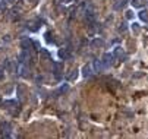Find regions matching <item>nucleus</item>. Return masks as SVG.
Masks as SVG:
<instances>
[{
    "mask_svg": "<svg viewBox=\"0 0 148 139\" xmlns=\"http://www.w3.org/2000/svg\"><path fill=\"white\" fill-rule=\"evenodd\" d=\"M3 108H6L12 116H16L19 113V103L15 101V100H8L3 103Z\"/></svg>",
    "mask_w": 148,
    "mask_h": 139,
    "instance_id": "nucleus-1",
    "label": "nucleus"
},
{
    "mask_svg": "<svg viewBox=\"0 0 148 139\" xmlns=\"http://www.w3.org/2000/svg\"><path fill=\"white\" fill-rule=\"evenodd\" d=\"M16 73L22 78H27L29 75V66L25 62H18L16 63Z\"/></svg>",
    "mask_w": 148,
    "mask_h": 139,
    "instance_id": "nucleus-2",
    "label": "nucleus"
},
{
    "mask_svg": "<svg viewBox=\"0 0 148 139\" xmlns=\"http://www.w3.org/2000/svg\"><path fill=\"white\" fill-rule=\"evenodd\" d=\"M2 132H3V136L5 138H9V136H12V125L10 123H3L2 125Z\"/></svg>",
    "mask_w": 148,
    "mask_h": 139,
    "instance_id": "nucleus-3",
    "label": "nucleus"
},
{
    "mask_svg": "<svg viewBox=\"0 0 148 139\" xmlns=\"http://www.w3.org/2000/svg\"><path fill=\"white\" fill-rule=\"evenodd\" d=\"M69 56H71V48H63V50L59 51V57L63 59V60H66Z\"/></svg>",
    "mask_w": 148,
    "mask_h": 139,
    "instance_id": "nucleus-4",
    "label": "nucleus"
},
{
    "mask_svg": "<svg viewBox=\"0 0 148 139\" xmlns=\"http://www.w3.org/2000/svg\"><path fill=\"white\" fill-rule=\"evenodd\" d=\"M53 66H54L53 72H54L56 78H60V73H62V70H63V65H62V63H54Z\"/></svg>",
    "mask_w": 148,
    "mask_h": 139,
    "instance_id": "nucleus-5",
    "label": "nucleus"
},
{
    "mask_svg": "<svg viewBox=\"0 0 148 139\" xmlns=\"http://www.w3.org/2000/svg\"><path fill=\"white\" fill-rule=\"evenodd\" d=\"M82 75L85 76V78H88V76L92 75V70H91V66H90V65H88V66L85 65V66L82 67Z\"/></svg>",
    "mask_w": 148,
    "mask_h": 139,
    "instance_id": "nucleus-6",
    "label": "nucleus"
},
{
    "mask_svg": "<svg viewBox=\"0 0 148 139\" xmlns=\"http://www.w3.org/2000/svg\"><path fill=\"white\" fill-rule=\"evenodd\" d=\"M94 69H95L97 72H101V70L104 69V63H103V60H95V62H94Z\"/></svg>",
    "mask_w": 148,
    "mask_h": 139,
    "instance_id": "nucleus-7",
    "label": "nucleus"
},
{
    "mask_svg": "<svg viewBox=\"0 0 148 139\" xmlns=\"http://www.w3.org/2000/svg\"><path fill=\"white\" fill-rule=\"evenodd\" d=\"M78 78V70H71V73L68 75V81H75V79Z\"/></svg>",
    "mask_w": 148,
    "mask_h": 139,
    "instance_id": "nucleus-8",
    "label": "nucleus"
},
{
    "mask_svg": "<svg viewBox=\"0 0 148 139\" xmlns=\"http://www.w3.org/2000/svg\"><path fill=\"white\" fill-rule=\"evenodd\" d=\"M13 2H15V0H2V3H3V5H12Z\"/></svg>",
    "mask_w": 148,
    "mask_h": 139,
    "instance_id": "nucleus-9",
    "label": "nucleus"
},
{
    "mask_svg": "<svg viewBox=\"0 0 148 139\" xmlns=\"http://www.w3.org/2000/svg\"><path fill=\"white\" fill-rule=\"evenodd\" d=\"M92 44H94V46H101V44H103V41H101V40H95V41H94Z\"/></svg>",
    "mask_w": 148,
    "mask_h": 139,
    "instance_id": "nucleus-10",
    "label": "nucleus"
},
{
    "mask_svg": "<svg viewBox=\"0 0 148 139\" xmlns=\"http://www.w3.org/2000/svg\"><path fill=\"white\" fill-rule=\"evenodd\" d=\"M2 78H3V67L0 66V79H2Z\"/></svg>",
    "mask_w": 148,
    "mask_h": 139,
    "instance_id": "nucleus-11",
    "label": "nucleus"
},
{
    "mask_svg": "<svg viewBox=\"0 0 148 139\" xmlns=\"http://www.w3.org/2000/svg\"><path fill=\"white\" fill-rule=\"evenodd\" d=\"M62 2H63V3H71L72 0H62Z\"/></svg>",
    "mask_w": 148,
    "mask_h": 139,
    "instance_id": "nucleus-12",
    "label": "nucleus"
},
{
    "mask_svg": "<svg viewBox=\"0 0 148 139\" xmlns=\"http://www.w3.org/2000/svg\"><path fill=\"white\" fill-rule=\"evenodd\" d=\"M31 2H32V3H37V2H38V0H31Z\"/></svg>",
    "mask_w": 148,
    "mask_h": 139,
    "instance_id": "nucleus-13",
    "label": "nucleus"
}]
</instances>
